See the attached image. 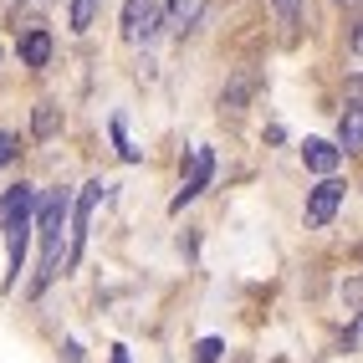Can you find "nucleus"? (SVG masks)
<instances>
[{
  "mask_svg": "<svg viewBox=\"0 0 363 363\" xmlns=\"http://www.w3.org/2000/svg\"><path fill=\"white\" fill-rule=\"evenodd\" d=\"M210 174H215V154H210V149H195V154H189V174H184V184H179V195L169 200V210H184L189 200H200L205 184H210Z\"/></svg>",
  "mask_w": 363,
  "mask_h": 363,
  "instance_id": "nucleus-3",
  "label": "nucleus"
},
{
  "mask_svg": "<svg viewBox=\"0 0 363 363\" xmlns=\"http://www.w3.org/2000/svg\"><path fill=\"white\" fill-rule=\"evenodd\" d=\"M92 16H98V0H72V31H87L92 26Z\"/></svg>",
  "mask_w": 363,
  "mask_h": 363,
  "instance_id": "nucleus-13",
  "label": "nucleus"
},
{
  "mask_svg": "<svg viewBox=\"0 0 363 363\" xmlns=\"http://www.w3.org/2000/svg\"><path fill=\"white\" fill-rule=\"evenodd\" d=\"M343 302H348V312H358V302H363V286H358V277H348V281H343Z\"/></svg>",
  "mask_w": 363,
  "mask_h": 363,
  "instance_id": "nucleus-18",
  "label": "nucleus"
},
{
  "mask_svg": "<svg viewBox=\"0 0 363 363\" xmlns=\"http://www.w3.org/2000/svg\"><path fill=\"white\" fill-rule=\"evenodd\" d=\"M108 189H113V184L87 179V184H82V195L72 200V246H67V261H77V256H82V240H87V230H92V210L108 200Z\"/></svg>",
  "mask_w": 363,
  "mask_h": 363,
  "instance_id": "nucleus-1",
  "label": "nucleus"
},
{
  "mask_svg": "<svg viewBox=\"0 0 363 363\" xmlns=\"http://www.w3.org/2000/svg\"><path fill=\"white\" fill-rule=\"evenodd\" d=\"M337 154H358L363 149V108H358V98L348 103V113H343V123H337V143H333Z\"/></svg>",
  "mask_w": 363,
  "mask_h": 363,
  "instance_id": "nucleus-8",
  "label": "nucleus"
},
{
  "mask_svg": "<svg viewBox=\"0 0 363 363\" xmlns=\"http://www.w3.org/2000/svg\"><path fill=\"white\" fill-rule=\"evenodd\" d=\"M57 128H62V108H57V103H36L31 133H36V138H57Z\"/></svg>",
  "mask_w": 363,
  "mask_h": 363,
  "instance_id": "nucleus-10",
  "label": "nucleus"
},
{
  "mask_svg": "<svg viewBox=\"0 0 363 363\" xmlns=\"http://www.w3.org/2000/svg\"><path fill=\"white\" fill-rule=\"evenodd\" d=\"M21 154V143H16V133H6V128H0V169H6L11 159Z\"/></svg>",
  "mask_w": 363,
  "mask_h": 363,
  "instance_id": "nucleus-17",
  "label": "nucleus"
},
{
  "mask_svg": "<svg viewBox=\"0 0 363 363\" xmlns=\"http://www.w3.org/2000/svg\"><path fill=\"white\" fill-rule=\"evenodd\" d=\"M272 11L286 21V26H297V16H302V0H272Z\"/></svg>",
  "mask_w": 363,
  "mask_h": 363,
  "instance_id": "nucleus-16",
  "label": "nucleus"
},
{
  "mask_svg": "<svg viewBox=\"0 0 363 363\" xmlns=\"http://www.w3.org/2000/svg\"><path fill=\"white\" fill-rule=\"evenodd\" d=\"M302 164L312 169V174H323V179H337V164H343V154H337L328 138H307V143H302Z\"/></svg>",
  "mask_w": 363,
  "mask_h": 363,
  "instance_id": "nucleus-6",
  "label": "nucleus"
},
{
  "mask_svg": "<svg viewBox=\"0 0 363 363\" xmlns=\"http://www.w3.org/2000/svg\"><path fill=\"white\" fill-rule=\"evenodd\" d=\"M113 149H118V159H123V164H138V149H133L128 133H123V118H113Z\"/></svg>",
  "mask_w": 363,
  "mask_h": 363,
  "instance_id": "nucleus-15",
  "label": "nucleus"
},
{
  "mask_svg": "<svg viewBox=\"0 0 363 363\" xmlns=\"http://www.w3.org/2000/svg\"><path fill=\"white\" fill-rule=\"evenodd\" d=\"M195 16H200L195 0H169V21H164V26L169 31H189V21H195Z\"/></svg>",
  "mask_w": 363,
  "mask_h": 363,
  "instance_id": "nucleus-11",
  "label": "nucleus"
},
{
  "mask_svg": "<svg viewBox=\"0 0 363 363\" xmlns=\"http://www.w3.org/2000/svg\"><path fill=\"white\" fill-rule=\"evenodd\" d=\"M62 363H82V343H77V337H67V348H62Z\"/></svg>",
  "mask_w": 363,
  "mask_h": 363,
  "instance_id": "nucleus-19",
  "label": "nucleus"
},
{
  "mask_svg": "<svg viewBox=\"0 0 363 363\" xmlns=\"http://www.w3.org/2000/svg\"><path fill=\"white\" fill-rule=\"evenodd\" d=\"M21 215H36V184H11L6 195H0V225H11V220H21Z\"/></svg>",
  "mask_w": 363,
  "mask_h": 363,
  "instance_id": "nucleus-7",
  "label": "nucleus"
},
{
  "mask_svg": "<svg viewBox=\"0 0 363 363\" xmlns=\"http://www.w3.org/2000/svg\"><path fill=\"white\" fill-rule=\"evenodd\" d=\"M0 230H6V251H11V272H6V286H16V277H21V261H26V246H31V215H21V220L0 225Z\"/></svg>",
  "mask_w": 363,
  "mask_h": 363,
  "instance_id": "nucleus-5",
  "label": "nucleus"
},
{
  "mask_svg": "<svg viewBox=\"0 0 363 363\" xmlns=\"http://www.w3.org/2000/svg\"><path fill=\"white\" fill-rule=\"evenodd\" d=\"M164 26L159 16V0H123V36L138 46V41H154Z\"/></svg>",
  "mask_w": 363,
  "mask_h": 363,
  "instance_id": "nucleus-2",
  "label": "nucleus"
},
{
  "mask_svg": "<svg viewBox=\"0 0 363 363\" xmlns=\"http://www.w3.org/2000/svg\"><path fill=\"white\" fill-rule=\"evenodd\" d=\"M113 363H128V348H113Z\"/></svg>",
  "mask_w": 363,
  "mask_h": 363,
  "instance_id": "nucleus-20",
  "label": "nucleus"
},
{
  "mask_svg": "<svg viewBox=\"0 0 363 363\" xmlns=\"http://www.w3.org/2000/svg\"><path fill=\"white\" fill-rule=\"evenodd\" d=\"M21 62H26V67H46V62H52V36H46L41 26L21 36Z\"/></svg>",
  "mask_w": 363,
  "mask_h": 363,
  "instance_id": "nucleus-9",
  "label": "nucleus"
},
{
  "mask_svg": "<svg viewBox=\"0 0 363 363\" xmlns=\"http://www.w3.org/2000/svg\"><path fill=\"white\" fill-rule=\"evenodd\" d=\"M343 195H348V184H343V179H323V184L307 195V225H312V230H323L333 215H337Z\"/></svg>",
  "mask_w": 363,
  "mask_h": 363,
  "instance_id": "nucleus-4",
  "label": "nucleus"
},
{
  "mask_svg": "<svg viewBox=\"0 0 363 363\" xmlns=\"http://www.w3.org/2000/svg\"><path fill=\"white\" fill-rule=\"evenodd\" d=\"M225 358V337H200L195 343V363H220Z\"/></svg>",
  "mask_w": 363,
  "mask_h": 363,
  "instance_id": "nucleus-14",
  "label": "nucleus"
},
{
  "mask_svg": "<svg viewBox=\"0 0 363 363\" xmlns=\"http://www.w3.org/2000/svg\"><path fill=\"white\" fill-rule=\"evenodd\" d=\"M251 87H256L251 77H235V82L225 87V98H220V108H225V113H240V108H246V98H251Z\"/></svg>",
  "mask_w": 363,
  "mask_h": 363,
  "instance_id": "nucleus-12",
  "label": "nucleus"
}]
</instances>
